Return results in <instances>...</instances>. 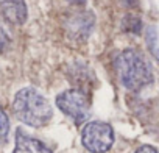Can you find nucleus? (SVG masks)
<instances>
[{"label": "nucleus", "instance_id": "obj_9", "mask_svg": "<svg viewBox=\"0 0 159 153\" xmlns=\"http://www.w3.org/2000/svg\"><path fill=\"white\" fill-rule=\"evenodd\" d=\"M10 134V120L5 111L0 108V144H5Z\"/></svg>", "mask_w": 159, "mask_h": 153}, {"label": "nucleus", "instance_id": "obj_11", "mask_svg": "<svg viewBox=\"0 0 159 153\" xmlns=\"http://www.w3.org/2000/svg\"><path fill=\"white\" fill-rule=\"evenodd\" d=\"M136 153H159L154 147H151V145H142Z\"/></svg>", "mask_w": 159, "mask_h": 153}, {"label": "nucleus", "instance_id": "obj_13", "mask_svg": "<svg viewBox=\"0 0 159 153\" xmlns=\"http://www.w3.org/2000/svg\"><path fill=\"white\" fill-rule=\"evenodd\" d=\"M67 2H70V3H76V5H80V3H84L86 0H67Z\"/></svg>", "mask_w": 159, "mask_h": 153}, {"label": "nucleus", "instance_id": "obj_1", "mask_svg": "<svg viewBox=\"0 0 159 153\" xmlns=\"http://www.w3.org/2000/svg\"><path fill=\"white\" fill-rule=\"evenodd\" d=\"M114 66L120 83L133 92L142 91L153 81L151 69L145 61V58L137 50L133 49L123 50L122 53L117 55Z\"/></svg>", "mask_w": 159, "mask_h": 153}, {"label": "nucleus", "instance_id": "obj_6", "mask_svg": "<svg viewBox=\"0 0 159 153\" xmlns=\"http://www.w3.org/2000/svg\"><path fill=\"white\" fill-rule=\"evenodd\" d=\"M94 27V16L89 13H80L72 16V19L67 22L69 35L73 39H86Z\"/></svg>", "mask_w": 159, "mask_h": 153}, {"label": "nucleus", "instance_id": "obj_12", "mask_svg": "<svg viewBox=\"0 0 159 153\" xmlns=\"http://www.w3.org/2000/svg\"><path fill=\"white\" fill-rule=\"evenodd\" d=\"M122 2H123L126 7H134V5H136V0H122Z\"/></svg>", "mask_w": 159, "mask_h": 153}, {"label": "nucleus", "instance_id": "obj_5", "mask_svg": "<svg viewBox=\"0 0 159 153\" xmlns=\"http://www.w3.org/2000/svg\"><path fill=\"white\" fill-rule=\"evenodd\" d=\"M0 14L13 25H22L28 16L24 0H0Z\"/></svg>", "mask_w": 159, "mask_h": 153}, {"label": "nucleus", "instance_id": "obj_3", "mask_svg": "<svg viewBox=\"0 0 159 153\" xmlns=\"http://www.w3.org/2000/svg\"><path fill=\"white\" fill-rule=\"evenodd\" d=\"M56 105L76 125L83 123L91 114L89 97L81 89H69V91L61 92L56 97Z\"/></svg>", "mask_w": 159, "mask_h": 153}, {"label": "nucleus", "instance_id": "obj_2", "mask_svg": "<svg viewBox=\"0 0 159 153\" xmlns=\"http://www.w3.org/2000/svg\"><path fill=\"white\" fill-rule=\"evenodd\" d=\"M13 109L17 119L30 127L45 125L53 114L50 103L31 88H25L16 94Z\"/></svg>", "mask_w": 159, "mask_h": 153}, {"label": "nucleus", "instance_id": "obj_10", "mask_svg": "<svg viewBox=\"0 0 159 153\" xmlns=\"http://www.w3.org/2000/svg\"><path fill=\"white\" fill-rule=\"evenodd\" d=\"M11 45V36L8 30L3 27V24L0 22V53H5Z\"/></svg>", "mask_w": 159, "mask_h": 153}, {"label": "nucleus", "instance_id": "obj_4", "mask_svg": "<svg viewBox=\"0 0 159 153\" xmlns=\"http://www.w3.org/2000/svg\"><path fill=\"white\" fill-rule=\"evenodd\" d=\"M83 145L92 153H105L114 144V131L105 122H89L81 133Z\"/></svg>", "mask_w": 159, "mask_h": 153}, {"label": "nucleus", "instance_id": "obj_7", "mask_svg": "<svg viewBox=\"0 0 159 153\" xmlns=\"http://www.w3.org/2000/svg\"><path fill=\"white\" fill-rule=\"evenodd\" d=\"M13 153H52V151L41 141L27 136L22 130H17L16 147H14V151Z\"/></svg>", "mask_w": 159, "mask_h": 153}, {"label": "nucleus", "instance_id": "obj_8", "mask_svg": "<svg viewBox=\"0 0 159 153\" xmlns=\"http://www.w3.org/2000/svg\"><path fill=\"white\" fill-rule=\"evenodd\" d=\"M122 28L125 31H128V33H136L137 35L142 30V22L136 16H126L123 19V22H122Z\"/></svg>", "mask_w": 159, "mask_h": 153}]
</instances>
